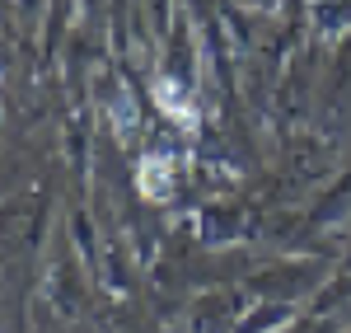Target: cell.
<instances>
[{"label": "cell", "mask_w": 351, "mask_h": 333, "mask_svg": "<svg viewBox=\"0 0 351 333\" xmlns=\"http://www.w3.org/2000/svg\"><path fill=\"white\" fill-rule=\"evenodd\" d=\"M150 94H155V108H160L169 122H178L183 132H197V127H202V113L192 108V99L183 94V84H178V80H169V76H155Z\"/></svg>", "instance_id": "6da1fadb"}, {"label": "cell", "mask_w": 351, "mask_h": 333, "mask_svg": "<svg viewBox=\"0 0 351 333\" xmlns=\"http://www.w3.org/2000/svg\"><path fill=\"white\" fill-rule=\"evenodd\" d=\"M112 132H117V141H132L136 137V104H132V94H117V99H112Z\"/></svg>", "instance_id": "3957f363"}, {"label": "cell", "mask_w": 351, "mask_h": 333, "mask_svg": "<svg viewBox=\"0 0 351 333\" xmlns=\"http://www.w3.org/2000/svg\"><path fill=\"white\" fill-rule=\"evenodd\" d=\"M136 188H141L145 202H169V193H173V160H169L164 150L141 155V165H136Z\"/></svg>", "instance_id": "7a4b0ae2"}]
</instances>
